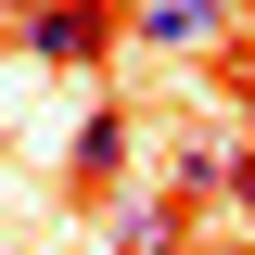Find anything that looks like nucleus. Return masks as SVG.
Wrapping results in <instances>:
<instances>
[{
    "mask_svg": "<svg viewBox=\"0 0 255 255\" xmlns=\"http://www.w3.org/2000/svg\"><path fill=\"white\" fill-rule=\"evenodd\" d=\"M230 191H243V217H255V153H243V166H230Z\"/></svg>",
    "mask_w": 255,
    "mask_h": 255,
    "instance_id": "39448f33",
    "label": "nucleus"
},
{
    "mask_svg": "<svg viewBox=\"0 0 255 255\" xmlns=\"http://www.w3.org/2000/svg\"><path fill=\"white\" fill-rule=\"evenodd\" d=\"M128 38H140V51H217L230 38V0H140Z\"/></svg>",
    "mask_w": 255,
    "mask_h": 255,
    "instance_id": "f03ea898",
    "label": "nucleus"
},
{
    "mask_svg": "<svg viewBox=\"0 0 255 255\" xmlns=\"http://www.w3.org/2000/svg\"><path fill=\"white\" fill-rule=\"evenodd\" d=\"M0 13H38V0H0Z\"/></svg>",
    "mask_w": 255,
    "mask_h": 255,
    "instance_id": "0eeeda50",
    "label": "nucleus"
},
{
    "mask_svg": "<svg viewBox=\"0 0 255 255\" xmlns=\"http://www.w3.org/2000/svg\"><path fill=\"white\" fill-rule=\"evenodd\" d=\"M128 179V115H90L77 128V191H115Z\"/></svg>",
    "mask_w": 255,
    "mask_h": 255,
    "instance_id": "20e7f679",
    "label": "nucleus"
},
{
    "mask_svg": "<svg viewBox=\"0 0 255 255\" xmlns=\"http://www.w3.org/2000/svg\"><path fill=\"white\" fill-rule=\"evenodd\" d=\"M13 38H26V64H64V77H77V64H102L128 38V13H102V0H38Z\"/></svg>",
    "mask_w": 255,
    "mask_h": 255,
    "instance_id": "f257e3e1",
    "label": "nucleus"
},
{
    "mask_svg": "<svg viewBox=\"0 0 255 255\" xmlns=\"http://www.w3.org/2000/svg\"><path fill=\"white\" fill-rule=\"evenodd\" d=\"M179 230H191V204L153 191V204H128V217H115V255H179Z\"/></svg>",
    "mask_w": 255,
    "mask_h": 255,
    "instance_id": "7ed1b4c3",
    "label": "nucleus"
},
{
    "mask_svg": "<svg viewBox=\"0 0 255 255\" xmlns=\"http://www.w3.org/2000/svg\"><path fill=\"white\" fill-rule=\"evenodd\" d=\"M243 153H255V90H243Z\"/></svg>",
    "mask_w": 255,
    "mask_h": 255,
    "instance_id": "423d86ee",
    "label": "nucleus"
}]
</instances>
